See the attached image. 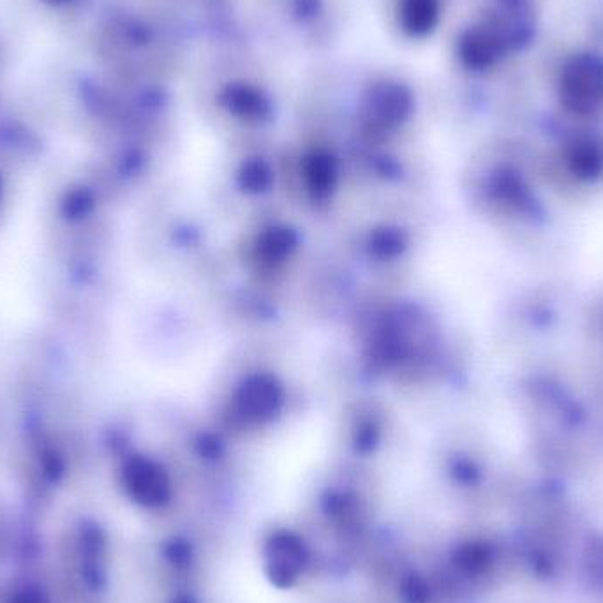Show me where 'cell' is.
<instances>
[{"instance_id": "3957f363", "label": "cell", "mask_w": 603, "mask_h": 603, "mask_svg": "<svg viewBox=\"0 0 603 603\" xmlns=\"http://www.w3.org/2000/svg\"><path fill=\"white\" fill-rule=\"evenodd\" d=\"M508 2H521V0H508Z\"/></svg>"}, {"instance_id": "7a4b0ae2", "label": "cell", "mask_w": 603, "mask_h": 603, "mask_svg": "<svg viewBox=\"0 0 603 603\" xmlns=\"http://www.w3.org/2000/svg\"><path fill=\"white\" fill-rule=\"evenodd\" d=\"M568 159L575 173L581 177H595L603 168L602 143L596 142L595 138H579L572 143Z\"/></svg>"}, {"instance_id": "6da1fadb", "label": "cell", "mask_w": 603, "mask_h": 603, "mask_svg": "<svg viewBox=\"0 0 603 603\" xmlns=\"http://www.w3.org/2000/svg\"><path fill=\"white\" fill-rule=\"evenodd\" d=\"M559 99L575 115H591L602 108V55L582 52L566 60L559 76Z\"/></svg>"}]
</instances>
